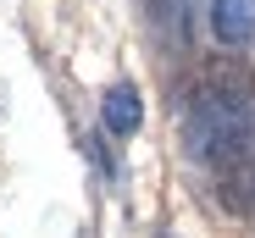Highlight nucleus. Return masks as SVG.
<instances>
[{
    "label": "nucleus",
    "mask_w": 255,
    "mask_h": 238,
    "mask_svg": "<svg viewBox=\"0 0 255 238\" xmlns=\"http://www.w3.org/2000/svg\"><path fill=\"white\" fill-rule=\"evenodd\" d=\"M250 105H233V100H217L211 89L194 94L189 116H183V139H189V155H200V161H222V155L239 144V133L250 128Z\"/></svg>",
    "instance_id": "obj_1"
},
{
    "label": "nucleus",
    "mask_w": 255,
    "mask_h": 238,
    "mask_svg": "<svg viewBox=\"0 0 255 238\" xmlns=\"http://www.w3.org/2000/svg\"><path fill=\"white\" fill-rule=\"evenodd\" d=\"M100 122H106V133H117V139H133L139 122H144V94H139L133 83L106 89V100H100Z\"/></svg>",
    "instance_id": "obj_2"
},
{
    "label": "nucleus",
    "mask_w": 255,
    "mask_h": 238,
    "mask_svg": "<svg viewBox=\"0 0 255 238\" xmlns=\"http://www.w3.org/2000/svg\"><path fill=\"white\" fill-rule=\"evenodd\" d=\"M205 89L217 100H233V105H250L255 100V72L239 61V56H217L205 67Z\"/></svg>",
    "instance_id": "obj_3"
},
{
    "label": "nucleus",
    "mask_w": 255,
    "mask_h": 238,
    "mask_svg": "<svg viewBox=\"0 0 255 238\" xmlns=\"http://www.w3.org/2000/svg\"><path fill=\"white\" fill-rule=\"evenodd\" d=\"M211 33L222 45L255 39V0H211Z\"/></svg>",
    "instance_id": "obj_4"
}]
</instances>
